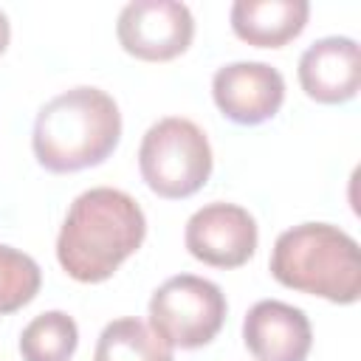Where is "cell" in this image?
<instances>
[{"mask_svg": "<svg viewBox=\"0 0 361 361\" xmlns=\"http://www.w3.org/2000/svg\"><path fill=\"white\" fill-rule=\"evenodd\" d=\"M144 234L141 206L121 189L96 186L71 203L56 237V259L76 282H104L141 248Z\"/></svg>", "mask_w": 361, "mask_h": 361, "instance_id": "cell-1", "label": "cell"}, {"mask_svg": "<svg viewBox=\"0 0 361 361\" xmlns=\"http://www.w3.org/2000/svg\"><path fill=\"white\" fill-rule=\"evenodd\" d=\"M302 90L322 104L350 102L361 87V51L350 37H324L299 59Z\"/></svg>", "mask_w": 361, "mask_h": 361, "instance_id": "cell-10", "label": "cell"}, {"mask_svg": "<svg viewBox=\"0 0 361 361\" xmlns=\"http://www.w3.org/2000/svg\"><path fill=\"white\" fill-rule=\"evenodd\" d=\"M307 0H237L231 6L234 34L257 48H282L307 25Z\"/></svg>", "mask_w": 361, "mask_h": 361, "instance_id": "cell-11", "label": "cell"}, {"mask_svg": "<svg viewBox=\"0 0 361 361\" xmlns=\"http://www.w3.org/2000/svg\"><path fill=\"white\" fill-rule=\"evenodd\" d=\"M8 37H11V28H8V17L0 11V54L6 51V45H8Z\"/></svg>", "mask_w": 361, "mask_h": 361, "instance_id": "cell-15", "label": "cell"}, {"mask_svg": "<svg viewBox=\"0 0 361 361\" xmlns=\"http://www.w3.org/2000/svg\"><path fill=\"white\" fill-rule=\"evenodd\" d=\"M223 322V290L195 274H178L166 279L149 299V324L169 347H203L220 333Z\"/></svg>", "mask_w": 361, "mask_h": 361, "instance_id": "cell-5", "label": "cell"}, {"mask_svg": "<svg viewBox=\"0 0 361 361\" xmlns=\"http://www.w3.org/2000/svg\"><path fill=\"white\" fill-rule=\"evenodd\" d=\"M195 259L212 268H240L257 251V223L234 203H209L197 209L183 231Z\"/></svg>", "mask_w": 361, "mask_h": 361, "instance_id": "cell-7", "label": "cell"}, {"mask_svg": "<svg viewBox=\"0 0 361 361\" xmlns=\"http://www.w3.org/2000/svg\"><path fill=\"white\" fill-rule=\"evenodd\" d=\"M243 341L257 361H305L313 330L305 310L279 299H262L243 319Z\"/></svg>", "mask_w": 361, "mask_h": 361, "instance_id": "cell-9", "label": "cell"}, {"mask_svg": "<svg viewBox=\"0 0 361 361\" xmlns=\"http://www.w3.org/2000/svg\"><path fill=\"white\" fill-rule=\"evenodd\" d=\"M76 344H79V327L62 310L39 313L20 333L23 361H71Z\"/></svg>", "mask_w": 361, "mask_h": 361, "instance_id": "cell-13", "label": "cell"}, {"mask_svg": "<svg viewBox=\"0 0 361 361\" xmlns=\"http://www.w3.org/2000/svg\"><path fill=\"white\" fill-rule=\"evenodd\" d=\"M121 138V113L110 93L73 87L54 96L34 121V155L48 172H79L102 164Z\"/></svg>", "mask_w": 361, "mask_h": 361, "instance_id": "cell-2", "label": "cell"}, {"mask_svg": "<svg viewBox=\"0 0 361 361\" xmlns=\"http://www.w3.org/2000/svg\"><path fill=\"white\" fill-rule=\"evenodd\" d=\"M212 96L220 113L237 124H262L285 102V79L265 62H231L212 79Z\"/></svg>", "mask_w": 361, "mask_h": 361, "instance_id": "cell-8", "label": "cell"}, {"mask_svg": "<svg viewBox=\"0 0 361 361\" xmlns=\"http://www.w3.org/2000/svg\"><path fill=\"white\" fill-rule=\"evenodd\" d=\"M39 282V265L28 254L0 243V316L28 305L37 296Z\"/></svg>", "mask_w": 361, "mask_h": 361, "instance_id": "cell-14", "label": "cell"}, {"mask_svg": "<svg viewBox=\"0 0 361 361\" xmlns=\"http://www.w3.org/2000/svg\"><path fill=\"white\" fill-rule=\"evenodd\" d=\"M116 37L130 56L144 62H166L189 48L195 37V20L183 3L135 0L121 8Z\"/></svg>", "mask_w": 361, "mask_h": 361, "instance_id": "cell-6", "label": "cell"}, {"mask_svg": "<svg viewBox=\"0 0 361 361\" xmlns=\"http://www.w3.org/2000/svg\"><path fill=\"white\" fill-rule=\"evenodd\" d=\"M93 361H175V355L147 322L124 316L102 330Z\"/></svg>", "mask_w": 361, "mask_h": 361, "instance_id": "cell-12", "label": "cell"}, {"mask_svg": "<svg viewBox=\"0 0 361 361\" xmlns=\"http://www.w3.org/2000/svg\"><path fill=\"white\" fill-rule=\"evenodd\" d=\"M144 183L166 200H180L203 189L212 175V147L206 133L180 116L155 121L138 147Z\"/></svg>", "mask_w": 361, "mask_h": 361, "instance_id": "cell-4", "label": "cell"}, {"mask_svg": "<svg viewBox=\"0 0 361 361\" xmlns=\"http://www.w3.org/2000/svg\"><path fill=\"white\" fill-rule=\"evenodd\" d=\"M271 274L279 285L353 305L361 296L358 243L330 223H302L282 231L271 251Z\"/></svg>", "mask_w": 361, "mask_h": 361, "instance_id": "cell-3", "label": "cell"}]
</instances>
